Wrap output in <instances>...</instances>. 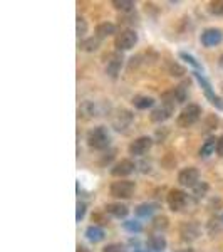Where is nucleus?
<instances>
[{
	"label": "nucleus",
	"mask_w": 223,
	"mask_h": 252,
	"mask_svg": "<svg viewBox=\"0 0 223 252\" xmlns=\"http://www.w3.org/2000/svg\"><path fill=\"white\" fill-rule=\"evenodd\" d=\"M176 97H175V93L171 91H165L163 94H161V106L155 108L151 111V118L153 123H165V121H168L169 118L175 115V108H176Z\"/></svg>",
	"instance_id": "f257e3e1"
},
{
	"label": "nucleus",
	"mask_w": 223,
	"mask_h": 252,
	"mask_svg": "<svg viewBox=\"0 0 223 252\" xmlns=\"http://www.w3.org/2000/svg\"><path fill=\"white\" fill-rule=\"evenodd\" d=\"M86 141L89 148L94 150V152H104V150H109V145H111V133L103 125L94 126L87 131Z\"/></svg>",
	"instance_id": "f03ea898"
},
{
	"label": "nucleus",
	"mask_w": 223,
	"mask_h": 252,
	"mask_svg": "<svg viewBox=\"0 0 223 252\" xmlns=\"http://www.w3.org/2000/svg\"><path fill=\"white\" fill-rule=\"evenodd\" d=\"M201 118V106L196 103H188L186 106L181 109L180 115L176 118L178 128H192L193 125H196Z\"/></svg>",
	"instance_id": "7ed1b4c3"
},
{
	"label": "nucleus",
	"mask_w": 223,
	"mask_h": 252,
	"mask_svg": "<svg viewBox=\"0 0 223 252\" xmlns=\"http://www.w3.org/2000/svg\"><path fill=\"white\" fill-rule=\"evenodd\" d=\"M136 44H138V32L135 29H131V27L121 29L114 37V47L117 52L131 51Z\"/></svg>",
	"instance_id": "20e7f679"
},
{
	"label": "nucleus",
	"mask_w": 223,
	"mask_h": 252,
	"mask_svg": "<svg viewBox=\"0 0 223 252\" xmlns=\"http://www.w3.org/2000/svg\"><path fill=\"white\" fill-rule=\"evenodd\" d=\"M136 192V184L131 180H117V182H112L111 187H109V195L114 198H119V200H128L131 198L133 195Z\"/></svg>",
	"instance_id": "39448f33"
},
{
	"label": "nucleus",
	"mask_w": 223,
	"mask_h": 252,
	"mask_svg": "<svg viewBox=\"0 0 223 252\" xmlns=\"http://www.w3.org/2000/svg\"><path fill=\"white\" fill-rule=\"evenodd\" d=\"M193 76H195V79H196V83L200 84V88L203 89L206 99H208L210 103H212L217 109H222V111H223V99L217 94V93L213 91V88H212V84H210V81L206 79L200 71H193Z\"/></svg>",
	"instance_id": "423d86ee"
},
{
	"label": "nucleus",
	"mask_w": 223,
	"mask_h": 252,
	"mask_svg": "<svg viewBox=\"0 0 223 252\" xmlns=\"http://www.w3.org/2000/svg\"><path fill=\"white\" fill-rule=\"evenodd\" d=\"M133 121H135V115H133V111H129L126 108L116 109L111 116V126L116 131H121V133L128 131V128L133 125Z\"/></svg>",
	"instance_id": "0eeeda50"
},
{
	"label": "nucleus",
	"mask_w": 223,
	"mask_h": 252,
	"mask_svg": "<svg viewBox=\"0 0 223 252\" xmlns=\"http://www.w3.org/2000/svg\"><path fill=\"white\" fill-rule=\"evenodd\" d=\"M186 202H188V195L181 189H171L166 195V204L171 212H181L186 207Z\"/></svg>",
	"instance_id": "6e6552de"
},
{
	"label": "nucleus",
	"mask_w": 223,
	"mask_h": 252,
	"mask_svg": "<svg viewBox=\"0 0 223 252\" xmlns=\"http://www.w3.org/2000/svg\"><path fill=\"white\" fill-rule=\"evenodd\" d=\"M153 146V138L151 136H138L136 140H133L128 146V153L133 157H144L146 153L151 150Z\"/></svg>",
	"instance_id": "1a4fd4ad"
},
{
	"label": "nucleus",
	"mask_w": 223,
	"mask_h": 252,
	"mask_svg": "<svg viewBox=\"0 0 223 252\" xmlns=\"http://www.w3.org/2000/svg\"><path fill=\"white\" fill-rule=\"evenodd\" d=\"M135 170H136V163H135V161L129 160V158H123V160L116 161V163L111 166L109 173H111L114 178H117V180H123V178L129 177V175L135 172Z\"/></svg>",
	"instance_id": "9d476101"
},
{
	"label": "nucleus",
	"mask_w": 223,
	"mask_h": 252,
	"mask_svg": "<svg viewBox=\"0 0 223 252\" xmlns=\"http://www.w3.org/2000/svg\"><path fill=\"white\" fill-rule=\"evenodd\" d=\"M178 184L181 187H188V189H193L195 185L200 184V172H198L196 166L181 168L180 173H178Z\"/></svg>",
	"instance_id": "9b49d317"
},
{
	"label": "nucleus",
	"mask_w": 223,
	"mask_h": 252,
	"mask_svg": "<svg viewBox=\"0 0 223 252\" xmlns=\"http://www.w3.org/2000/svg\"><path fill=\"white\" fill-rule=\"evenodd\" d=\"M200 42L203 47H215L223 42V31L218 27H206L200 35Z\"/></svg>",
	"instance_id": "f8f14e48"
},
{
	"label": "nucleus",
	"mask_w": 223,
	"mask_h": 252,
	"mask_svg": "<svg viewBox=\"0 0 223 252\" xmlns=\"http://www.w3.org/2000/svg\"><path fill=\"white\" fill-rule=\"evenodd\" d=\"M124 64V56L123 52H117L114 51L112 54L108 56V63H106V74L111 79H116L121 72V67Z\"/></svg>",
	"instance_id": "ddd939ff"
},
{
	"label": "nucleus",
	"mask_w": 223,
	"mask_h": 252,
	"mask_svg": "<svg viewBox=\"0 0 223 252\" xmlns=\"http://www.w3.org/2000/svg\"><path fill=\"white\" fill-rule=\"evenodd\" d=\"M180 235H181V241L183 242L192 244L193 241H196V239L200 237V225L193 220L183 222L180 225Z\"/></svg>",
	"instance_id": "4468645a"
},
{
	"label": "nucleus",
	"mask_w": 223,
	"mask_h": 252,
	"mask_svg": "<svg viewBox=\"0 0 223 252\" xmlns=\"http://www.w3.org/2000/svg\"><path fill=\"white\" fill-rule=\"evenodd\" d=\"M104 212L112 215L114 219H126L129 215V207L121 202H114V204H108L104 207Z\"/></svg>",
	"instance_id": "2eb2a0df"
},
{
	"label": "nucleus",
	"mask_w": 223,
	"mask_h": 252,
	"mask_svg": "<svg viewBox=\"0 0 223 252\" xmlns=\"http://www.w3.org/2000/svg\"><path fill=\"white\" fill-rule=\"evenodd\" d=\"M94 35H96V37H99L101 40L111 37V35H114V37H116V35H117V27L112 22H101V24H97Z\"/></svg>",
	"instance_id": "dca6fc26"
},
{
	"label": "nucleus",
	"mask_w": 223,
	"mask_h": 252,
	"mask_svg": "<svg viewBox=\"0 0 223 252\" xmlns=\"http://www.w3.org/2000/svg\"><path fill=\"white\" fill-rule=\"evenodd\" d=\"M99 116V108L94 101H84L79 106V118H84V120H89V118H96Z\"/></svg>",
	"instance_id": "f3484780"
},
{
	"label": "nucleus",
	"mask_w": 223,
	"mask_h": 252,
	"mask_svg": "<svg viewBox=\"0 0 223 252\" xmlns=\"http://www.w3.org/2000/svg\"><path fill=\"white\" fill-rule=\"evenodd\" d=\"M104 237H106V234H104V229L101 225H96V223H92V225H89L86 229V239L89 242H101L104 241Z\"/></svg>",
	"instance_id": "a211bd4d"
},
{
	"label": "nucleus",
	"mask_w": 223,
	"mask_h": 252,
	"mask_svg": "<svg viewBox=\"0 0 223 252\" xmlns=\"http://www.w3.org/2000/svg\"><path fill=\"white\" fill-rule=\"evenodd\" d=\"M133 106H135L136 109H148V108H153L155 106V97H151V96H146V94H136L135 97H133Z\"/></svg>",
	"instance_id": "6ab92c4d"
},
{
	"label": "nucleus",
	"mask_w": 223,
	"mask_h": 252,
	"mask_svg": "<svg viewBox=\"0 0 223 252\" xmlns=\"http://www.w3.org/2000/svg\"><path fill=\"white\" fill-rule=\"evenodd\" d=\"M217 143H218V138L217 136H208V138H206L203 143H201L200 157L201 158H208L210 155H213L215 150H217Z\"/></svg>",
	"instance_id": "aec40b11"
},
{
	"label": "nucleus",
	"mask_w": 223,
	"mask_h": 252,
	"mask_svg": "<svg viewBox=\"0 0 223 252\" xmlns=\"http://www.w3.org/2000/svg\"><path fill=\"white\" fill-rule=\"evenodd\" d=\"M101 47V39L92 35V37H87V39H83L79 42V49L84 52H96L97 49Z\"/></svg>",
	"instance_id": "412c9836"
},
{
	"label": "nucleus",
	"mask_w": 223,
	"mask_h": 252,
	"mask_svg": "<svg viewBox=\"0 0 223 252\" xmlns=\"http://www.w3.org/2000/svg\"><path fill=\"white\" fill-rule=\"evenodd\" d=\"M148 246H149V249H153V251H156V252H161V251H165L166 249V239H165V235L163 234H153L151 237L148 239Z\"/></svg>",
	"instance_id": "4be33fe9"
},
{
	"label": "nucleus",
	"mask_w": 223,
	"mask_h": 252,
	"mask_svg": "<svg viewBox=\"0 0 223 252\" xmlns=\"http://www.w3.org/2000/svg\"><path fill=\"white\" fill-rule=\"evenodd\" d=\"M158 209V204H151V202H144V204H139L135 209V214L138 217L146 219V217H151L155 214V210Z\"/></svg>",
	"instance_id": "5701e85b"
},
{
	"label": "nucleus",
	"mask_w": 223,
	"mask_h": 252,
	"mask_svg": "<svg viewBox=\"0 0 223 252\" xmlns=\"http://www.w3.org/2000/svg\"><path fill=\"white\" fill-rule=\"evenodd\" d=\"M168 217L166 215H156V217H153L151 219V227H153V230H155L156 234H163L166 229H168Z\"/></svg>",
	"instance_id": "b1692460"
},
{
	"label": "nucleus",
	"mask_w": 223,
	"mask_h": 252,
	"mask_svg": "<svg viewBox=\"0 0 223 252\" xmlns=\"http://www.w3.org/2000/svg\"><path fill=\"white\" fill-rule=\"evenodd\" d=\"M188 86H190V83H188V81H185V83L178 84V86L173 89V93H175V97H176V103L178 104L185 103V101L188 99Z\"/></svg>",
	"instance_id": "393cba45"
},
{
	"label": "nucleus",
	"mask_w": 223,
	"mask_h": 252,
	"mask_svg": "<svg viewBox=\"0 0 223 252\" xmlns=\"http://www.w3.org/2000/svg\"><path fill=\"white\" fill-rule=\"evenodd\" d=\"M112 7H114L117 12H121V14H126V12L135 10L136 3L133 2V0H114V2H112Z\"/></svg>",
	"instance_id": "a878e982"
},
{
	"label": "nucleus",
	"mask_w": 223,
	"mask_h": 252,
	"mask_svg": "<svg viewBox=\"0 0 223 252\" xmlns=\"http://www.w3.org/2000/svg\"><path fill=\"white\" fill-rule=\"evenodd\" d=\"M117 20L123 26H135V24L139 22V15L136 14V10H133V12H126V14H119Z\"/></svg>",
	"instance_id": "bb28decb"
},
{
	"label": "nucleus",
	"mask_w": 223,
	"mask_h": 252,
	"mask_svg": "<svg viewBox=\"0 0 223 252\" xmlns=\"http://www.w3.org/2000/svg\"><path fill=\"white\" fill-rule=\"evenodd\" d=\"M87 31H89L87 20L84 17H81V15H78V22H76V32H78V37L83 39L84 35L87 34Z\"/></svg>",
	"instance_id": "cd10ccee"
},
{
	"label": "nucleus",
	"mask_w": 223,
	"mask_h": 252,
	"mask_svg": "<svg viewBox=\"0 0 223 252\" xmlns=\"http://www.w3.org/2000/svg\"><path fill=\"white\" fill-rule=\"evenodd\" d=\"M123 227H124V230H128V232H131V234L143 232V225H141V222H138V220H124Z\"/></svg>",
	"instance_id": "c85d7f7f"
},
{
	"label": "nucleus",
	"mask_w": 223,
	"mask_h": 252,
	"mask_svg": "<svg viewBox=\"0 0 223 252\" xmlns=\"http://www.w3.org/2000/svg\"><path fill=\"white\" fill-rule=\"evenodd\" d=\"M168 71L171 76H175V78H181V76L186 74V69L181 66V64H178L176 61H173V63H169L168 66Z\"/></svg>",
	"instance_id": "c756f323"
},
{
	"label": "nucleus",
	"mask_w": 223,
	"mask_h": 252,
	"mask_svg": "<svg viewBox=\"0 0 223 252\" xmlns=\"http://www.w3.org/2000/svg\"><path fill=\"white\" fill-rule=\"evenodd\" d=\"M208 12L212 15L223 17V0H215V2H210L208 3Z\"/></svg>",
	"instance_id": "7c9ffc66"
},
{
	"label": "nucleus",
	"mask_w": 223,
	"mask_h": 252,
	"mask_svg": "<svg viewBox=\"0 0 223 252\" xmlns=\"http://www.w3.org/2000/svg\"><path fill=\"white\" fill-rule=\"evenodd\" d=\"M208 189H210V185L206 184V182H200V184L195 185L192 190H193V195H195V197H196V198H201V197H205V195H206V192H208Z\"/></svg>",
	"instance_id": "2f4dec72"
},
{
	"label": "nucleus",
	"mask_w": 223,
	"mask_h": 252,
	"mask_svg": "<svg viewBox=\"0 0 223 252\" xmlns=\"http://www.w3.org/2000/svg\"><path fill=\"white\" fill-rule=\"evenodd\" d=\"M180 58L183 59V61H186V63H188L192 67L196 69V71H200V69H201V64L198 63V61L195 59L192 54H188V52H180Z\"/></svg>",
	"instance_id": "473e14b6"
},
{
	"label": "nucleus",
	"mask_w": 223,
	"mask_h": 252,
	"mask_svg": "<svg viewBox=\"0 0 223 252\" xmlns=\"http://www.w3.org/2000/svg\"><path fill=\"white\" fill-rule=\"evenodd\" d=\"M103 252H126V249H124V244L112 242V244H108V246H104Z\"/></svg>",
	"instance_id": "72a5a7b5"
},
{
	"label": "nucleus",
	"mask_w": 223,
	"mask_h": 252,
	"mask_svg": "<svg viewBox=\"0 0 223 252\" xmlns=\"http://www.w3.org/2000/svg\"><path fill=\"white\" fill-rule=\"evenodd\" d=\"M86 210H87V205L86 202H78V212H76V220L81 222L86 215Z\"/></svg>",
	"instance_id": "f704fd0d"
},
{
	"label": "nucleus",
	"mask_w": 223,
	"mask_h": 252,
	"mask_svg": "<svg viewBox=\"0 0 223 252\" xmlns=\"http://www.w3.org/2000/svg\"><path fill=\"white\" fill-rule=\"evenodd\" d=\"M116 150L114 148H111V150H108V153H106V155H104V158H103V160H101L99 161V165H103V166H106L108 163H109V161H111L112 160V158H114L116 157Z\"/></svg>",
	"instance_id": "c9c22d12"
},
{
	"label": "nucleus",
	"mask_w": 223,
	"mask_h": 252,
	"mask_svg": "<svg viewBox=\"0 0 223 252\" xmlns=\"http://www.w3.org/2000/svg\"><path fill=\"white\" fill-rule=\"evenodd\" d=\"M106 214V212H104ZM104 214H99V212H96V214H92V222H97V223H108L109 220L106 217H104ZM96 223V225H97Z\"/></svg>",
	"instance_id": "e433bc0d"
},
{
	"label": "nucleus",
	"mask_w": 223,
	"mask_h": 252,
	"mask_svg": "<svg viewBox=\"0 0 223 252\" xmlns=\"http://www.w3.org/2000/svg\"><path fill=\"white\" fill-rule=\"evenodd\" d=\"M217 155L223 158V135L218 138V143H217Z\"/></svg>",
	"instance_id": "4c0bfd02"
},
{
	"label": "nucleus",
	"mask_w": 223,
	"mask_h": 252,
	"mask_svg": "<svg viewBox=\"0 0 223 252\" xmlns=\"http://www.w3.org/2000/svg\"><path fill=\"white\" fill-rule=\"evenodd\" d=\"M78 252H91L87 249V247H84V246H78Z\"/></svg>",
	"instance_id": "58836bf2"
},
{
	"label": "nucleus",
	"mask_w": 223,
	"mask_h": 252,
	"mask_svg": "<svg viewBox=\"0 0 223 252\" xmlns=\"http://www.w3.org/2000/svg\"><path fill=\"white\" fill-rule=\"evenodd\" d=\"M218 66H220V69H223V54L218 58Z\"/></svg>",
	"instance_id": "ea45409f"
},
{
	"label": "nucleus",
	"mask_w": 223,
	"mask_h": 252,
	"mask_svg": "<svg viewBox=\"0 0 223 252\" xmlns=\"http://www.w3.org/2000/svg\"><path fill=\"white\" fill-rule=\"evenodd\" d=\"M135 252H144V251H141V249H136Z\"/></svg>",
	"instance_id": "a19ab883"
},
{
	"label": "nucleus",
	"mask_w": 223,
	"mask_h": 252,
	"mask_svg": "<svg viewBox=\"0 0 223 252\" xmlns=\"http://www.w3.org/2000/svg\"><path fill=\"white\" fill-rule=\"evenodd\" d=\"M222 222H223V217H222Z\"/></svg>",
	"instance_id": "79ce46f5"
}]
</instances>
